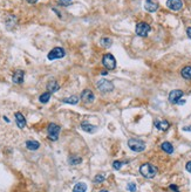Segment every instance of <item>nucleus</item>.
<instances>
[{
  "mask_svg": "<svg viewBox=\"0 0 191 192\" xmlns=\"http://www.w3.org/2000/svg\"><path fill=\"white\" fill-rule=\"evenodd\" d=\"M157 168L150 163H145V164H142L139 166V173L144 178H154L157 175Z\"/></svg>",
  "mask_w": 191,
  "mask_h": 192,
  "instance_id": "1",
  "label": "nucleus"
},
{
  "mask_svg": "<svg viewBox=\"0 0 191 192\" xmlns=\"http://www.w3.org/2000/svg\"><path fill=\"white\" fill-rule=\"evenodd\" d=\"M96 88L101 93H110V92L114 90V83L109 80L101 79L100 81L96 82Z\"/></svg>",
  "mask_w": 191,
  "mask_h": 192,
  "instance_id": "2",
  "label": "nucleus"
},
{
  "mask_svg": "<svg viewBox=\"0 0 191 192\" xmlns=\"http://www.w3.org/2000/svg\"><path fill=\"white\" fill-rule=\"evenodd\" d=\"M128 146L134 152H142L145 149V143L142 139L139 138H130L128 141Z\"/></svg>",
  "mask_w": 191,
  "mask_h": 192,
  "instance_id": "3",
  "label": "nucleus"
},
{
  "mask_svg": "<svg viewBox=\"0 0 191 192\" xmlns=\"http://www.w3.org/2000/svg\"><path fill=\"white\" fill-rule=\"evenodd\" d=\"M102 63L108 70H113L116 68V60L114 58V55L110 53H107L102 58Z\"/></svg>",
  "mask_w": 191,
  "mask_h": 192,
  "instance_id": "4",
  "label": "nucleus"
},
{
  "mask_svg": "<svg viewBox=\"0 0 191 192\" xmlns=\"http://www.w3.org/2000/svg\"><path fill=\"white\" fill-rule=\"evenodd\" d=\"M65 55H66V52H65V49L62 47H55V48H53L52 51L48 53L47 58H48V60L53 61V60L62 59Z\"/></svg>",
  "mask_w": 191,
  "mask_h": 192,
  "instance_id": "5",
  "label": "nucleus"
},
{
  "mask_svg": "<svg viewBox=\"0 0 191 192\" xmlns=\"http://www.w3.org/2000/svg\"><path fill=\"white\" fill-rule=\"evenodd\" d=\"M60 128L58 124L55 123H49V126L47 128V133H48V138L51 141H56L59 138V133H60Z\"/></svg>",
  "mask_w": 191,
  "mask_h": 192,
  "instance_id": "6",
  "label": "nucleus"
},
{
  "mask_svg": "<svg viewBox=\"0 0 191 192\" xmlns=\"http://www.w3.org/2000/svg\"><path fill=\"white\" fill-rule=\"evenodd\" d=\"M150 31H151V27H150V25H148L147 22H139V24L136 25V28H135L136 34L139 36H142V38L147 36Z\"/></svg>",
  "mask_w": 191,
  "mask_h": 192,
  "instance_id": "7",
  "label": "nucleus"
},
{
  "mask_svg": "<svg viewBox=\"0 0 191 192\" xmlns=\"http://www.w3.org/2000/svg\"><path fill=\"white\" fill-rule=\"evenodd\" d=\"M183 95H184V93L181 89H175V90L170 92V94H169V102L172 103V104H177L178 101L182 100Z\"/></svg>",
  "mask_w": 191,
  "mask_h": 192,
  "instance_id": "8",
  "label": "nucleus"
},
{
  "mask_svg": "<svg viewBox=\"0 0 191 192\" xmlns=\"http://www.w3.org/2000/svg\"><path fill=\"white\" fill-rule=\"evenodd\" d=\"M81 100L87 103V104H89V103H93L94 102V100H95V95L93 93L90 89H85L82 93H81Z\"/></svg>",
  "mask_w": 191,
  "mask_h": 192,
  "instance_id": "9",
  "label": "nucleus"
},
{
  "mask_svg": "<svg viewBox=\"0 0 191 192\" xmlns=\"http://www.w3.org/2000/svg\"><path fill=\"white\" fill-rule=\"evenodd\" d=\"M166 6L171 11H179L183 7L182 0H166Z\"/></svg>",
  "mask_w": 191,
  "mask_h": 192,
  "instance_id": "10",
  "label": "nucleus"
},
{
  "mask_svg": "<svg viewBox=\"0 0 191 192\" xmlns=\"http://www.w3.org/2000/svg\"><path fill=\"white\" fill-rule=\"evenodd\" d=\"M144 8L150 12V13H154L158 9V2L156 0H145L144 2Z\"/></svg>",
  "mask_w": 191,
  "mask_h": 192,
  "instance_id": "11",
  "label": "nucleus"
},
{
  "mask_svg": "<svg viewBox=\"0 0 191 192\" xmlns=\"http://www.w3.org/2000/svg\"><path fill=\"white\" fill-rule=\"evenodd\" d=\"M24 77H25L24 70L18 69V70H15V73L13 74L12 81H13V83H15V85H21V83L24 82Z\"/></svg>",
  "mask_w": 191,
  "mask_h": 192,
  "instance_id": "12",
  "label": "nucleus"
},
{
  "mask_svg": "<svg viewBox=\"0 0 191 192\" xmlns=\"http://www.w3.org/2000/svg\"><path fill=\"white\" fill-rule=\"evenodd\" d=\"M14 117H15V122H17V126H19L20 129H24L26 126V119L25 116L21 113H15L14 114Z\"/></svg>",
  "mask_w": 191,
  "mask_h": 192,
  "instance_id": "13",
  "label": "nucleus"
},
{
  "mask_svg": "<svg viewBox=\"0 0 191 192\" xmlns=\"http://www.w3.org/2000/svg\"><path fill=\"white\" fill-rule=\"evenodd\" d=\"M81 129L88 134H94L97 131V126H93V124L88 123V122H82L81 123Z\"/></svg>",
  "mask_w": 191,
  "mask_h": 192,
  "instance_id": "14",
  "label": "nucleus"
},
{
  "mask_svg": "<svg viewBox=\"0 0 191 192\" xmlns=\"http://www.w3.org/2000/svg\"><path fill=\"white\" fill-rule=\"evenodd\" d=\"M155 126L157 128L158 130H162V131H166L170 126V123L168 121H155Z\"/></svg>",
  "mask_w": 191,
  "mask_h": 192,
  "instance_id": "15",
  "label": "nucleus"
},
{
  "mask_svg": "<svg viewBox=\"0 0 191 192\" xmlns=\"http://www.w3.org/2000/svg\"><path fill=\"white\" fill-rule=\"evenodd\" d=\"M47 89H48V92H49V93L52 94V93L58 92V90L60 89V86L55 80H51V81L47 83Z\"/></svg>",
  "mask_w": 191,
  "mask_h": 192,
  "instance_id": "16",
  "label": "nucleus"
},
{
  "mask_svg": "<svg viewBox=\"0 0 191 192\" xmlns=\"http://www.w3.org/2000/svg\"><path fill=\"white\" fill-rule=\"evenodd\" d=\"M88 190L87 184L83 182H80L78 184H75V186L73 187V192H86Z\"/></svg>",
  "mask_w": 191,
  "mask_h": 192,
  "instance_id": "17",
  "label": "nucleus"
},
{
  "mask_svg": "<svg viewBox=\"0 0 191 192\" xmlns=\"http://www.w3.org/2000/svg\"><path fill=\"white\" fill-rule=\"evenodd\" d=\"M161 149L164 151V152L169 153V155H171L174 152V146L170 142H163L162 143V145H161Z\"/></svg>",
  "mask_w": 191,
  "mask_h": 192,
  "instance_id": "18",
  "label": "nucleus"
},
{
  "mask_svg": "<svg viewBox=\"0 0 191 192\" xmlns=\"http://www.w3.org/2000/svg\"><path fill=\"white\" fill-rule=\"evenodd\" d=\"M26 148L28 149V150L34 151V150H38V149L40 148V143L38 142V141H27Z\"/></svg>",
  "mask_w": 191,
  "mask_h": 192,
  "instance_id": "19",
  "label": "nucleus"
},
{
  "mask_svg": "<svg viewBox=\"0 0 191 192\" xmlns=\"http://www.w3.org/2000/svg\"><path fill=\"white\" fill-rule=\"evenodd\" d=\"M182 77L185 80H191V66H185L181 72Z\"/></svg>",
  "mask_w": 191,
  "mask_h": 192,
  "instance_id": "20",
  "label": "nucleus"
},
{
  "mask_svg": "<svg viewBox=\"0 0 191 192\" xmlns=\"http://www.w3.org/2000/svg\"><path fill=\"white\" fill-rule=\"evenodd\" d=\"M63 103H68V104H78L79 103V97L78 96H69L66 99L62 100Z\"/></svg>",
  "mask_w": 191,
  "mask_h": 192,
  "instance_id": "21",
  "label": "nucleus"
},
{
  "mask_svg": "<svg viewBox=\"0 0 191 192\" xmlns=\"http://www.w3.org/2000/svg\"><path fill=\"white\" fill-rule=\"evenodd\" d=\"M81 162H82V158L79 156H69V158H68V163L71 165H78Z\"/></svg>",
  "mask_w": 191,
  "mask_h": 192,
  "instance_id": "22",
  "label": "nucleus"
},
{
  "mask_svg": "<svg viewBox=\"0 0 191 192\" xmlns=\"http://www.w3.org/2000/svg\"><path fill=\"white\" fill-rule=\"evenodd\" d=\"M51 96H52V94L49 93V92L41 94V95H40V97H39V101L41 102V103H47V102L51 100Z\"/></svg>",
  "mask_w": 191,
  "mask_h": 192,
  "instance_id": "23",
  "label": "nucleus"
},
{
  "mask_svg": "<svg viewBox=\"0 0 191 192\" xmlns=\"http://www.w3.org/2000/svg\"><path fill=\"white\" fill-rule=\"evenodd\" d=\"M128 163H129V160H115V162L113 163V168H114L115 170H120L124 164H128Z\"/></svg>",
  "mask_w": 191,
  "mask_h": 192,
  "instance_id": "24",
  "label": "nucleus"
},
{
  "mask_svg": "<svg viewBox=\"0 0 191 192\" xmlns=\"http://www.w3.org/2000/svg\"><path fill=\"white\" fill-rule=\"evenodd\" d=\"M105 179V173H99V175H96V176L94 177V180H93V182H94L95 184H100V183H103Z\"/></svg>",
  "mask_w": 191,
  "mask_h": 192,
  "instance_id": "25",
  "label": "nucleus"
},
{
  "mask_svg": "<svg viewBox=\"0 0 191 192\" xmlns=\"http://www.w3.org/2000/svg\"><path fill=\"white\" fill-rule=\"evenodd\" d=\"M101 45L108 48V47H110L113 45V40L110 38H102L101 39Z\"/></svg>",
  "mask_w": 191,
  "mask_h": 192,
  "instance_id": "26",
  "label": "nucleus"
},
{
  "mask_svg": "<svg viewBox=\"0 0 191 192\" xmlns=\"http://www.w3.org/2000/svg\"><path fill=\"white\" fill-rule=\"evenodd\" d=\"M127 189H128L130 192H136V190H137V187H136V184H135V183H128V184H127Z\"/></svg>",
  "mask_w": 191,
  "mask_h": 192,
  "instance_id": "27",
  "label": "nucleus"
},
{
  "mask_svg": "<svg viewBox=\"0 0 191 192\" xmlns=\"http://www.w3.org/2000/svg\"><path fill=\"white\" fill-rule=\"evenodd\" d=\"M59 5L61 6H69V5H72V0H59Z\"/></svg>",
  "mask_w": 191,
  "mask_h": 192,
  "instance_id": "28",
  "label": "nucleus"
},
{
  "mask_svg": "<svg viewBox=\"0 0 191 192\" xmlns=\"http://www.w3.org/2000/svg\"><path fill=\"white\" fill-rule=\"evenodd\" d=\"M169 189H170V190H172L174 192H179V189H178V186L175 185V184H171V185L169 186Z\"/></svg>",
  "mask_w": 191,
  "mask_h": 192,
  "instance_id": "29",
  "label": "nucleus"
},
{
  "mask_svg": "<svg viewBox=\"0 0 191 192\" xmlns=\"http://www.w3.org/2000/svg\"><path fill=\"white\" fill-rule=\"evenodd\" d=\"M185 169H186V171H188V172L191 173V160L186 163V165H185Z\"/></svg>",
  "mask_w": 191,
  "mask_h": 192,
  "instance_id": "30",
  "label": "nucleus"
},
{
  "mask_svg": "<svg viewBox=\"0 0 191 192\" xmlns=\"http://www.w3.org/2000/svg\"><path fill=\"white\" fill-rule=\"evenodd\" d=\"M186 34H188V36L191 39V27H188V28H186Z\"/></svg>",
  "mask_w": 191,
  "mask_h": 192,
  "instance_id": "31",
  "label": "nucleus"
},
{
  "mask_svg": "<svg viewBox=\"0 0 191 192\" xmlns=\"http://www.w3.org/2000/svg\"><path fill=\"white\" fill-rule=\"evenodd\" d=\"M183 130H184V131H191V126H183Z\"/></svg>",
  "mask_w": 191,
  "mask_h": 192,
  "instance_id": "32",
  "label": "nucleus"
},
{
  "mask_svg": "<svg viewBox=\"0 0 191 192\" xmlns=\"http://www.w3.org/2000/svg\"><path fill=\"white\" fill-rule=\"evenodd\" d=\"M184 103H185V100H179V101H178L177 104H179V106H183Z\"/></svg>",
  "mask_w": 191,
  "mask_h": 192,
  "instance_id": "33",
  "label": "nucleus"
},
{
  "mask_svg": "<svg viewBox=\"0 0 191 192\" xmlns=\"http://www.w3.org/2000/svg\"><path fill=\"white\" fill-rule=\"evenodd\" d=\"M27 1H28L29 4H35V2L38 1V0H27Z\"/></svg>",
  "mask_w": 191,
  "mask_h": 192,
  "instance_id": "34",
  "label": "nucleus"
},
{
  "mask_svg": "<svg viewBox=\"0 0 191 192\" xmlns=\"http://www.w3.org/2000/svg\"><path fill=\"white\" fill-rule=\"evenodd\" d=\"M99 192H109L108 190H101V191H99Z\"/></svg>",
  "mask_w": 191,
  "mask_h": 192,
  "instance_id": "35",
  "label": "nucleus"
}]
</instances>
